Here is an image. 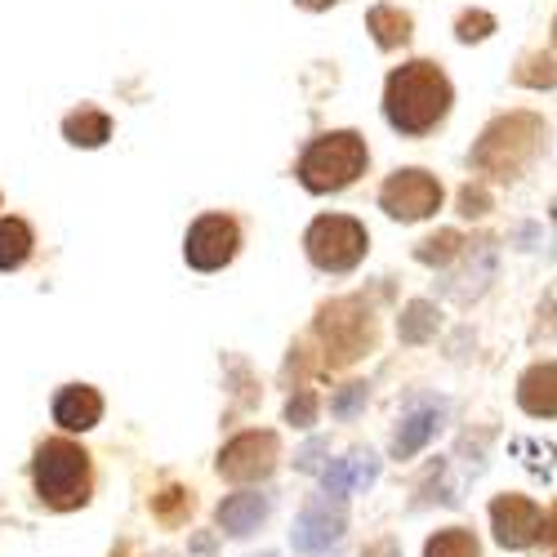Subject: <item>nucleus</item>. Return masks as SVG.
I'll return each instance as SVG.
<instances>
[{"label": "nucleus", "instance_id": "20", "mask_svg": "<svg viewBox=\"0 0 557 557\" xmlns=\"http://www.w3.org/2000/svg\"><path fill=\"white\" fill-rule=\"evenodd\" d=\"M152 513H157V522H165V527L188 522V513H193V495L183 491V486H165V491L152 499Z\"/></svg>", "mask_w": 557, "mask_h": 557}, {"label": "nucleus", "instance_id": "10", "mask_svg": "<svg viewBox=\"0 0 557 557\" xmlns=\"http://www.w3.org/2000/svg\"><path fill=\"white\" fill-rule=\"evenodd\" d=\"M344 527H348L344 504L335 495H317L295 522V548L299 553H326L344 535Z\"/></svg>", "mask_w": 557, "mask_h": 557}, {"label": "nucleus", "instance_id": "16", "mask_svg": "<svg viewBox=\"0 0 557 557\" xmlns=\"http://www.w3.org/2000/svg\"><path fill=\"white\" fill-rule=\"evenodd\" d=\"M437 429H442V406L410 410L406 420H401V429H397V437H393V455H397V459H410V455L420 450Z\"/></svg>", "mask_w": 557, "mask_h": 557}, {"label": "nucleus", "instance_id": "13", "mask_svg": "<svg viewBox=\"0 0 557 557\" xmlns=\"http://www.w3.org/2000/svg\"><path fill=\"white\" fill-rule=\"evenodd\" d=\"M375 482V455H348V459H335L321 469V486L326 495H352V491H366Z\"/></svg>", "mask_w": 557, "mask_h": 557}, {"label": "nucleus", "instance_id": "12", "mask_svg": "<svg viewBox=\"0 0 557 557\" xmlns=\"http://www.w3.org/2000/svg\"><path fill=\"white\" fill-rule=\"evenodd\" d=\"M99 414H103V397L95 388H63L59 401H54V420L67 429V433H85V429H95L99 424Z\"/></svg>", "mask_w": 557, "mask_h": 557}, {"label": "nucleus", "instance_id": "29", "mask_svg": "<svg viewBox=\"0 0 557 557\" xmlns=\"http://www.w3.org/2000/svg\"><path fill=\"white\" fill-rule=\"evenodd\" d=\"M304 10H326V5H335V0H299Z\"/></svg>", "mask_w": 557, "mask_h": 557}, {"label": "nucleus", "instance_id": "26", "mask_svg": "<svg viewBox=\"0 0 557 557\" xmlns=\"http://www.w3.org/2000/svg\"><path fill=\"white\" fill-rule=\"evenodd\" d=\"M361 401H366V384H348V393L335 401V414H344V420H348V414H352Z\"/></svg>", "mask_w": 557, "mask_h": 557}, {"label": "nucleus", "instance_id": "15", "mask_svg": "<svg viewBox=\"0 0 557 557\" xmlns=\"http://www.w3.org/2000/svg\"><path fill=\"white\" fill-rule=\"evenodd\" d=\"M263 518H268V499L255 495V491H242V495H232V499L219 504V527L232 531V535H250Z\"/></svg>", "mask_w": 557, "mask_h": 557}, {"label": "nucleus", "instance_id": "28", "mask_svg": "<svg viewBox=\"0 0 557 557\" xmlns=\"http://www.w3.org/2000/svg\"><path fill=\"white\" fill-rule=\"evenodd\" d=\"M482 206H486V197H482V193H473V188L463 193V214H482Z\"/></svg>", "mask_w": 557, "mask_h": 557}, {"label": "nucleus", "instance_id": "30", "mask_svg": "<svg viewBox=\"0 0 557 557\" xmlns=\"http://www.w3.org/2000/svg\"><path fill=\"white\" fill-rule=\"evenodd\" d=\"M370 557H393V544H380V548L370 553Z\"/></svg>", "mask_w": 557, "mask_h": 557}, {"label": "nucleus", "instance_id": "14", "mask_svg": "<svg viewBox=\"0 0 557 557\" xmlns=\"http://www.w3.org/2000/svg\"><path fill=\"white\" fill-rule=\"evenodd\" d=\"M518 397L531 414H540V420H557V366L553 361L531 366L518 384Z\"/></svg>", "mask_w": 557, "mask_h": 557}, {"label": "nucleus", "instance_id": "17", "mask_svg": "<svg viewBox=\"0 0 557 557\" xmlns=\"http://www.w3.org/2000/svg\"><path fill=\"white\" fill-rule=\"evenodd\" d=\"M63 134L72 138L76 148H99L103 138L112 134V121H108L103 112H95V108H81V112H72V116H67Z\"/></svg>", "mask_w": 557, "mask_h": 557}, {"label": "nucleus", "instance_id": "1", "mask_svg": "<svg viewBox=\"0 0 557 557\" xmlns=\"http://www.w3.org/2000/svg\"><path fill=\"white\" fill-rule=\"evenodd\" d=\"M450 85L433 63H406L388 76L384 112L401 134H424L446 116Z\"/></svg>", "mask_w": 557, "mask_h": 557}, {"label": "nucleus", "instance_id": "6", "mask_svg": "<svg viewBox=\"0 0 557 557\" xmlns=\"http://www.w3.org/2000/svg\"><path fill=\"white\" fill-rule=\"evenodd\" d=\"M308 255H312L317 268H326V272H348L366 255V227L357 219H344V214L317 219L308 227Z\"/></svg>", "mask_w": 557, "mask_h": 557}, {"label": "nucleus", "instance_id": "4", "mask_svg": "<svg viewBox=\"0 0 557 557\" xmlns=\"http://www.w3.org/2000/svg\"><path fill=\"white\" fill-rule=\"evenodd\" d=\"M317 335L326 339V361L331 366H348L375 344V321H370V312L357 299H339V304L321 308Z\"/></svg>", "mask_w": 557, "mask_h": 557}, {"label": "nucleus", "instance_id": "18", "mask_svg": "<svg viewBox=\"0 0 557 557\" xmlns=\"http://www.w3.org/2000/svg\"><path fill=\"white\" fill-rule=\"evenodd\" d=\"M32 255V227L23 219H0V268H18Z\"/></svg>", "mask_w": 557, "mask_h": 557}, {"label": "nucleus", "instance_id": "27", "mask_svg": "<svg viewBox=\"0 0 557 557\" xmlns=\"http://www.w3.org/2000/svg\"><path fill=\"white\" fill-rule=\"evenodd\" d=\"M540 540H548V544H557V504L548 508V518L540 522Z\"/></svg>", "mask_w": 557, "mask_h": 557}, {"label": "nucleus", "instance_id": "3", "mask_svg": "<svg viewBox=\"0 0 557 557\" xmlns=\"http://www.w3.org/2000/svg\"><path fill=\"white\" fill-rule=\"evenodd\" d=\"M36 491L50 508H76L89 499V463L72 442H45L36 450Z\"/></svg>", "mask_w": 557, "mask_h": 557}, {"label": "nucleus", "instance_id": "2", "mask_svg": "<svg viewBox=\"0 0 557 557\" xmlns=\"http://www.w3.org/2000/svg\"><path fill=\"white\" fill-rule=\"evenodd\" d=\"M366 170V144L357 134H326L304 152L299 161V178L308 193H339Z\"/></svg>", "mask_w": 557, "mask_h": 557}, {"label": "nucleus", "instance_id": "22", "mask_svg": "<svg viewBox=\"0 0 557 557\" xmlns=\"http://www.w3.org/2000/svg\"><path fill=\"white\" fill-rule=\"evenodd\" d=\"M433 326H437L433 308H429V304H410V308H406V321H401V339L414 344V339H424Z\"/></svg>", "mask_w": 557, "mask_h": 557}, {"label": "nucleus", "instance_id": "23", "mask_svg": "<svg viewBox=\"0 0 557 557\" xmlns=\"http://www.w3.org/2000/svg\"><path fill=\"white\" fill-rule=\"evenodd\" d=\"M455 250H459V237H455V232H437V237H429V242L420 246V259H424V263H446Z\"/></svg>", "mask_w": 557, "mask_h": 557}, {"label": "nucleus", "instance_id": "24", "mask_svg": "<svg viewBox=\"0 0 557 557\" xmlns=\"http://www.w3.org/2000/svg\"><path fill=\"white\" fill-rule=\"evenodd\" d=\"M286 420H290L295 429H308V424L317 420V393H312V388H304L299 397H290V406H286Z\"/></svg>", "mask_w": 557, "mask_h": 557}, {"label": "nucleus", "instance_id": "9", "mask_svg": "<svg viewBox=\"0 0 557 557\" xmlns=\"http://www.w3.org/2000/svg\"><path fill=\"white\" fill-rule=\"evenodd\" d=\"M237 223L232 219H223V214H206V219H197L193 223V232H188V263L193 268H201V272H210V268H223L232 255H237Z\"/></svg>", "mask_w": 557, "mask_h": 557}, {"label": "nucleus", "instance_id": "19", "mask_svg": "<svg viewBox=\"0 0 557 557\" xmlns=\"http://www.w3.org/2000/svg\"><path fill=\"white\" fill-rule=\"evenodd\" d=\"M370 32H375V40L384 45V50H393V45H406L410 40V18L393 5H375L370 10Z\"/></svg>", "mask_w": 557, "mask_h": 557}, {"label": "nucleus", "instance_id": "5", "mask_svg": "<svg viewBox=\"0 0 557 557\" xmlns=\"http://www.w3.org/2000/svg\"><path fill=\"white\" fill-rule=\"evenodd\" d=\"M535 148H540V121L535 116H508V121H499V125L486 129V138L478 144L473 161L482 170L508 178V174H518L535 157Z\"/></svg>", "mask_w": 557, "mask_h": 557}, {"label": "nucleus", "instance_id": "31", "mask_svg": "<svg viewBox=\"0 0 557 557\" xmlns=\"http://www.w3.org/2000/svg\"><path fill=\"white\" fill-rule=\"evenodd\" d=\"M112 557H125V544H116V553H112Z\"/></svg>", "mask_w": 557, "mask_h": 557}, {"label": "nucleus", "instance_id": "21", "mask_svg": "<svg viewBox=\"0 0 557 557\" xmlns=\"http://www.w3.org/2000/svg\"><path fill=\"white\" fill-rule=\"evenodd\" d=\"M424 557H478V540L469 531H442L429 540Z\"/></svg>", "mask_w": 557, "mask_h": 557}, {"label": "nucleus", "instance_id": "25", "mask_svg": "<svg viewBox=\"0 0 557 557\" xmlns=\"http://www.w3.org/2000/svg\"><path fill=\"white\" fill-rule=\"evenodd\" d=\"M495 32V18L491 14H463L459 18V40H482Z\"/></svg>", "mask_w": 557, "mask_h": 557}, {"label": "nucleus", "instance_id": "8", "mask_svg": "<svg viewBox=\"0 0 557 557\" xmlns=\"http://www.w3.org/2000/svg\"><path fill=\"white\" fill-rule=\"evenodd\" d=\"M276 463V437L272 433H242L232 437L219 455V473L232 482H259Z\"/></svg>", "mask_w": 557, "mask_h": 557}, {"label": "nucleus", "instance_id": "7", "mask_svg": "<svg viewBox=\"0 0 557 557\" xmlns=\"http://www.w3.org/2000/svg\"><path fill=\"white\" fill-rule=\"evenodd\" d=\"M380 201H384V210H388L393 219L414 223V219H429V214L442 206V188H437V178L424 174V170H401V174H393V178L384 183Z\"/></svg>", "mask_w": 557, "mask_h": 557}, {"label": "nucleus", "instance_id": "11", "mask_svg": "<svg viewBox=\"0 0 557 557\" xmlns=\"http://www.w3.org/2000/svg\"><path fill=\"white\" fill-rule=\"evenodd\" d=\"M491 522H495V540L504 548H527L540 540V508L522 495H499L495 508H491Z\"/></svg>", "mask_w": 557, "mask_h": 557}]
</instances>
